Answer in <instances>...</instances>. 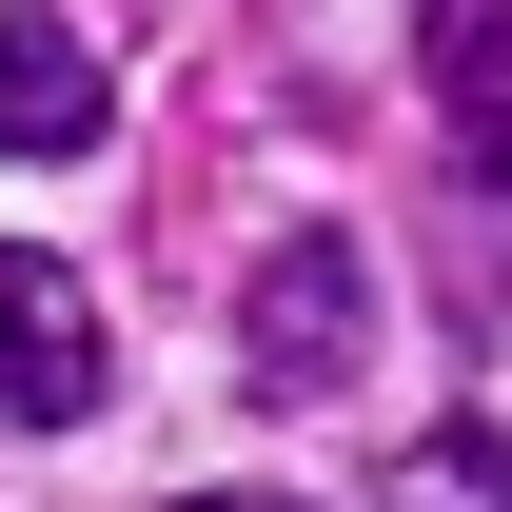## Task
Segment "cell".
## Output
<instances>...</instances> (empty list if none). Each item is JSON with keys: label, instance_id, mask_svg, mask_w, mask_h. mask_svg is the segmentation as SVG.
Wrapping results in <instances>:
<instances>
[{"label": "cell", "instance_id": "obj_1", "mask_svg": "<svg viewBox=\"0 0 512 512\" xmlns=\"http://www.w3.org/2000/svg\"><path fill=\"white\" fill-rule=\"evenodd\" d=\"M355 355H375V256L335 217H296L256 256V296H237V375L256 394H355Z\"/></svg>", "mask_w": 512, "mask_h": 512}, {"label": "cell", "instance_id": "obj_2", "mask_svg": "<svg viewBox=\"0 0 512 512\" xmlns=\"http://www.w3.org/2000/svg\"><path fill=\"white\" fill-rule=\"evenodd\" d=\"M99 414V296L40 237H0V434H79Z\"/></svg>", "mask_w": 512, "mask_h": 512}, {"label": "cell", "instance_id": "obj_3", "mask_svg": "<svg viewBox=\"0 0 512 512\" xmlns=\"http://www.w3.org/2000/svg\"><path fill=\"white\" fill-rule=\"evenodd\" d=\"M414 60H434V119H453V158L512 197V0H414Z\"/></svg>", "mask_w": 512, "mask_h": 512}, {"label": "cell", "instance_id": "obj_4", "mask_svg": "<svg viewBox=\"0 0 512 512\" xmlns=\"http://www.w3.org/2000/svg\"><path fill=\"white\" fill-rule=\"evenodd\" d=\"M119 79L79 60V20H0V158H99Z\"/></svg>", "mask_w": 512, "mask_h": 512}, {"label": "cell", "instance_id": "obj_5", "mask_svg": "<svg viewBox=\"0 0 512 512\" xmlns=\"http://www.w3.org/2000/svg\"><path fill=\"white\" fill-rule=\"evenodd\" d=\"M375 512H512V453H493V434H414V453L375 473Z\"/></svg>", "mask_w": 512, "mask_h": 512}, {"label": "cell", "instance_id": "obj_6", "mask_svg": "<svg viewBox=\"0 0 512 512\" xmlns=\"http://www.w3.org/2000/svg\"><path fill=\"white\" fill-rule=\"evenodd\" d=\"M178 512H296V493H178Z\"/></svg>", "mask_w": 512, "mask_h": 512}]
</instances>
